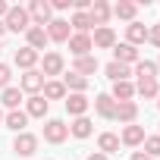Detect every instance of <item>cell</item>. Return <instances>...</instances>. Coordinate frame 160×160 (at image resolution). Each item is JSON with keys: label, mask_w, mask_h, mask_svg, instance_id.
Instances as JSON below:
<instances>
[{"label": "cell", "mask_w": 160, "mask_h": 160, "mask_svg": "<svg viewBox=\"0 0 160 160\" xmlns=\"http://www.w3.org/2000/svg\"><path fill=\"white\" fill-rule=\"evenodd\" d=\"M3 25H7V32H28L32 28L28 10L25 7H10V13L3 16Z\"/></svg>", "instance_id": "obj_1"}, {"label": "cell", "mask_w": 160, "mask_h": 160, "mask_svg": "<svg viewBox=\"0 0 160 160\" xmlns=\"http://www.w3.org/2000/svg\"><path fill=\"white\" fill-rule=\"evenodd\" d=\"M25 10H28V19H32V25H38V28L50 25V19H53V10H50V3H47V0H32V3H28Z\"/></svg>", "instance_id": "obj_2"}, {"label": "cell", "mask_w": 160, "mask_h": 160, "mask_svg": "<svg viewBox=\"0 0 160 160\" xmlns=\"http://www.w3.org/2000/svg\"><path fill=\"white\" fill-rule=\"evenodd\" d=\"M66 138H69V126H66L63 119H47V122H44V141L63 144Z\"/></svg>", "instance_id": "obj_3"}, {"label": "cell", "mask_w": 160, "mask_h": 160, "mask_svg": "<svg viewBox=\"0 0 160 160\" xmlns=\"http://www.w3.org/2000/svg\"><path fill=\"white\" fill-rule=\"evenodd\" d=\"M44 82H47V78H44L38 69H28V72L19 78V91H22V94H38V91L44 88Z\"/></svg>", "instance_id": "obj_4"}, {"label": "cell", "mask_w": 160, "mask_h": 160, "mask_svg": "<svg viewBox=\"0 0 160 160\" xmlns=\"http://www.w3.org/2000/svg\"><path fill=\"white\" fill-rule=\"evenodd\" d=\"M110 16H113V7L107 3V0H94L91 3V10H88V19H91V25H107L110 22Z\"/></svg>", "instance_id": "obj_5"}, {"label": "cell", "mask_w": 160, "mask_h": 160, "mask_svg": "<svg viewBox=\"0 0 160 160\" xmlns=\"http://www.w3.org/2000/svg\"><path fill=\"white\" fill-rule=\"evenodd\" d=\"M13 151H16L19 157H32V154L38 151V135H32V132H19L16 141H13Z\"/></svg>", "instance_id": "obj_6"}, {"label": "cell", "mask_w": 160, "mask_h": 160, "mask_svg": "<svg viewBox=\"0 0 160 160\" xmlns=\"http://www.w3.org/2000/svg\"><path fill=\"white\" fill-rule=\"evenodd\" d=\"M94 50V44H91V35H69V53L78 60V57H88Z\"/></svg>", "instance_id": "obj_7"}, {"label": "cell", "mask_w": 160, "mask_h": 160, "mask_svg": "<svg viewBox=\"0 0 160 160\" xmlns=\"http://www.w3.org/2000/svg\"><path fill=\"white\" fill-rule=\"evenodd\" d=\"M44 32H47V41H57V44L69 41V22L66 19H50V25Z\"/></svg>", "instance_id": "obj_8"}, {"label": "cell", "mask_w": 160, "mask_h": 160, "mask_svg": "<svg viewBox=\"0 0 160 160\" xmlns=\"http://www.w3.org/2000/svg\"><path fill=\"white\" fill-rule=\"evenodd\" d=\"M113 60H116V63H122V66H132V63H138L141 57H138V47H132V44H126V41H122V44H116V47H113Z\"/></svg>", "instance_id": "obj_9"}, {"label": "cell", "mask_w": 160, "mask_h": 160, "mask_svg": "<svg viewBox=\"0 0 160 160\" xmlns=\"http://www.w3.org/2000/svg\"><path fill=\"white\" fill-rule=\"evenodd\" d=\"M44 69H41V75L47 78V75H63V66H66V60L57 53V50H50V53H44V63H41Z\"/></svg>", "instance_id": "obj_10"}, {"label": "cell", "mask_w": 160, "mask_h": 160, "mask_svg": "<svg viewBox=\"0 0 160 160\" xmlns=\"http://www.w3.org/2000/svg\"><path fill=\"white\" fill-rule=\"evenodd\" d=\"M88 107H91V101H88L85 94H69V98H66V113L75 116V119H78V116H85Z\"/></svg>", "instance_id": "obj_11"}, {"label": "cell", "mask_w": 160, "mask_h": 160, "mask_svg": "<svg viewBox=\"0 0 160 160\" xmlns=\"http://www.w3.org/2000/svg\"><path fill=\"white\" fill-rule=\"evenodd\" d=\"M47 107H50V104H47L41 94H32V98L25 101V116H28V119H32V116H35V119H44V116H47Z\"/></svg>", "instance_id": "obj_12"}, {"label": "cell", "mask_w": 160, "mask_h": 160, "mask_svg": "<svg viewBox=\"0 0 160 160\" xmlns=\"http://www.w3.org/2000/svg\"><path fill=\"white\" fill-rule=\"evenodd\" d=\"M113 119H119V122L132 126V122L138 119V104H135V101H122V104H116V113H113Z\"/></svg>", "instance_id": "obj_13"}, {"label": "cell", "mask_w": 160, "mask_h": 160, "mask_svg": "<svg viewBox=\"0 0 160 160\" xmlns=\"http://www.w3.org/2000/svg\"><path fill=\"white\" fill-rule=\"evenodd\" d=\"M144 41H148V25H141V22H129V25H126V44L138 47V44H144Z\"/></svg>", "instance_id": "obj_14"}, {"label": "cell", "mask_w": 160, "mask_h": 160, "mask_svg": "<svg viewBox=\"0 0 160 160\" xmlns=\"http://www.w3.org/2000/svg\"><path fill=\"white\" fill-rule=\"evenodd\" d=\"M91 44H94V47H101V50H107V47H116V32H113L110 25H101V28L94 32Z\"/></svg>", "instance_id": "obj_15"}, {"label": "cell", "mask_w": 160, "mask_h": 160, "mask_svg": "<svg viewBox=\"0 0 160 160\" xmlns=\"http://www.w3.org/2000/svg\"><path fill=\"white\" fill-rule=\"evenodd\" d=\"M63 85H66V91H72V94H85V91H88V78L78 75V72H66V75H63Z\"/></svg>", "instance_id": "obj_16"}, {"label": "cell", "mask_w": 160, "mask_h": 160, "mask_svg": "<svg viewBox=\"0 0 160 160\" xmlns=\"http://www.w3.org/2000/svg\"><path fill=\"white\" fill-rule=\"evenodd\" d=\"M94 113L104 116V119H113V113H116V101H113L110 94H98V98H94Z\"/></svg>", "instance_id": "obj_17"}, {"label": "cell", "mask_w": 160, "mask_h": 160, "mask_svg": "<svg viewBox=\"0 0 160 160\" xmlns=\"http://www.w3.org/2000/svg\"><path fill=\"white\" fill-rule=\"evenodd\" d=\"M3 126H7V129H13L16 135H19V132H25V126H28L25 110H10V113L3 116Z\"/></svg>", "instance_id": "obj_18"}, {"label": "cell", "mask_w": 160, "mask_h": 160, "mask_svg": "<svg viewBox=\"0 0 160 160\" xmlns=\"http://www.w3.org/2000/svg\"><path fill=\"white\" fill-rule=\"evenodd\" d=\"M144 138H148V135H144V129L132 122V126H126V129H122V138H119V141H122V144H129V148H138Z\"/></svg>", "instance_id": "obj_19"}, {"label": "cell", "mask_w": 160, "mask_h": 160, "mask_svg": "<svg viewBox=\"0 0 160 160\" xmlns=\"http://www.w3.org/2000/svg\"><path fill=\"white\" fill-rule=\"evenodd\" d=\"M72 72L85 75V78H88V75H94V72H98V57H94V53H88V57H78V60H75V66H72Z\"/></svg>", "instance_id": "obj_20"}, {"label": "cell", "mask_w": 160, "mask_h": 160, "mask_svg": "<svg viewBox=\"0 0 160 160\" xmlns=\"http://www.w3.org/2000/svg\"><path fill=\"white\" fill-rule=\"evenodd\" d=\"M113 16H116V19H126V22H135L138 3H132V0H119V3L113 7Z\"/></svg>", "instance_id": "obj_21"}, {"label": "cell", "mask_w": 160, "mask_h": 160, "mask_svg": "<svg viewBox=\"0 0 160 160\" xmlns=\"http://www.w3.org/2000/svg\"><path fill=\"white\" fill-rule=\"evenodd\" d=\"M41 91H44L41 98H44L47 104H50V101H63V98H66V85H63V82H57V78H53V82H44V88H41Z\"/></svg>", "instance_id": "obj_22"}, {"label": "cell", "mask_w": 160, "mask_h": 160, "mask_svg": "<svg viewBox=\"0 0 160 160\" xmlns=\"http://www.w3.org/2000/svg\"><path fill=\"white\" fill-rule=\"evenodd\" d=\"M25 47H32V50H44V44H47V32L44 28H38V25H32L28 32H25Z\"/></svg>", "instance_id": "obj_23"}, {"label": "cell", "mask_w": 160, "mask_h": 160, "mask_svg": "<svg viewBox=\"0 0 160 160\" xmlns=\"http://www.w3.org/2000/svg\"><path fill=\"white\" fill-rule=\"evenodd\" d=\"M35 63H38V50H32V47H19L16 50V66L19 69H35Z\"/></svg>", "instance_id": "obj_24"}, {"label": "cell", "mask_w": 160, "mask_h": 160, "mask_svg": "<svg viewBox=\"0 0 160 160\" xmlns=\"http://www.w3.org/2000/svg\"><path fill=\"white\" fill-rule=\"evenodd\" d=\"M104 72H107L110 82H129V75H132V69H129V66H122V63H116V60H113V63H107V69H104Z\"/></svg>", "instance_id": "obj_25"}, {"label": "cell", "mask_w": 160, "mask_h": 160, "mask_svg": "<svg viewBox=\"0 0 160 160\" xmlns=\"http://www.w3.org/2000/svg\"><path fill=\"white\" fill-rule=\"evenodd\" d=\"M116 104H122V101H132L135 98V85L132 82H113V94H110Z\"/></svg>", "instance_id": "obj_26"}, {"label": "cell", "mask_w": 160, "mask_h": 160, "mask_svg": "<svg viewBox=\"0 0 160 160\" xmlns=\"http://www.w3.org/2000/svg\"><path fill=\"white\" fill-rule=\"evenodd\" d=\"M0 104H3L7 110H19V104H22V91L19 88H3V94H0Z\"/></svg>", "instance_id": "obj_27"}, {"label": "cell", "mask_w": 160, "mask_h": 160, "mask_svg": "<svg viewBox=\"0 0 160 160\" xmlns=\"http://www.w3.org/2000/svg\"><path fill=\"white\" fill-rule=\"evenodd\" d=\"M98 148H101V154H116V151H119V135L104 132V135L98 138Z\"/></svg>", "instance_id": "obj_28"}, {"label": "cell", "mask_w": 160, "mask_h": 160, "mask_svg": "<svg viewBox=\"0 0 160 160\" xmlns=\"http://www.w3.org/2000/svg\"><path fill=\"white\" fill-rule=\"evenodd\" d=\"M69 135H75V138H88V135H91V119H88V116H78V119H72V126H69Z\"/></svg>", "instance_id": "obj_29"}, {"label": "cell", "mask_w": 160, "mask_h": 160, "mask_svg": "<svg viewBox=\"0 0 160 160\" xmlns=\"http://www.w3.org/2000/svg\"><path fill=\"white\" fill-rule=\"evenodd\" d=\"M135 94H141V98H157L160 94V88H157V78H141V82L135 85Z\"/></svg>", "instance_id": "obj_30"}, {"label": "cell", "mask_w": 160, "mask_h": 160, "mask_svg": "<svg viewBox=\"0 0 160 160\" xmlns=\"http://www.w3.org/2000/svg\"><path fill=\"white\" fill-rule=\"evenodd\" d=\"M132 75H138V82H141V78H157V63H151V60H138Z\"/></svg>", "instance_id": "obj_31"}, {"label": "cell", "mask_w": 160, "mask_h": 160, "mask_svg": "<svg viewBox=\"0 0 160 160\" xmlns=\"http://www.w3.org/2000/svg\"><path fill=\"white\" fill-rule=\"evenodd\" d=\"M69 25L75 28V35H88V28H91V19H88V13H75Z\"/></svg>", "instance_id": "obj_32"}, {"label": "cell", "mask_w": 160, "mask_h": 160, "mask_svg": "<svg viewBox=\"0 0 160 160\" xmlns=\"http://www.w3.org/2000/svg\"><path fill=\"white\" fill-rule=\"evenodd\" d=\"M141 144H144V154H148V157H160V135H151V138H144Z\"/></svg>", "instance_id": "obj_33"}, {"label": "cell", "mask_w": 160, "mask_h": 160, "mask_svg": "<svg viewBox=\"0 0 160 160\" xmlns=\"http://www.w3.org/2000/svg\"><path fill=\"white\" fill-rule=\"evenodd\" d=\"M10 78H13V69L7 63H0V88H10Z\"/></svg>", "instance_id": "obj_34"}, {"label": "cell", "mask_w": 160, "mask_h": 160, "mask_svg": "<svg viewBox=\"0 0 160 160\" xmlns=\"http://www.w3.org/2000/svg\"><path fill=\"white\" fill-rule=\"evenodd\" d=\"M148 41H151L154 47H160V25H154V28H148Z\"/></svg>", "instance_id": "obj_35"}, {"label": "cell", "mask_w": 160, "mask_h": 160, "mask_svg": "<svg viewBox=\"0 0 160 160\" xmlns=\"http://www.w3.org/2000/svg\"><path fill=\"white\" fill-rule=\"evenodd\" d=\"M69 7H72V0H53V3H50V10H57V13H63Z\"/></svg>", "instance_id": "obj_36"}, {"label": "cell", "mask_w": 160, "mask_h": 160, "mask_svg": "<svg viewBox=\"0 0 160 160\" xmlns=\"http://www.w3.org/2000/svg\"><path fill=\"white\" fill-rule=\"evenodd\" d=\"M132 160H154V157H148L144 151H135V154H132Z\"/></svg>", "instance_id": "obj_37"}, {"label": "cell", "mask_w": 160, "mask_h": 160, "mask_svg": "<svg viewBox=\"0 0 160 160\" xmlns=\"http://www.w3.org/2000/svg\"><path fill=\"white\" fill-rule=\"evenodd\" d=\"M10 13V3H3V0H0V22H3V16Z\"/></svg>", "instance_id": "obj_38"}, {"label": "cell", "mask_w": 160, "mask_h": 160, "mask_svg": "<svg viewBox=\"0 0 160 160\" xmlns=\"http://www.w3.org/2000/svg\"><path fill=\"white\" fill-rule=\"evenodd\" d=\"M88 160H107V154H101V151H94V154H91Z\"/></svg>", "instance_id": "obj_39"}, {"label": "cell", "mask_w": 160, "mask_h": 160, "mask_svg": "<svg viewBox=\"0 0 160 160\" xmlns=\"http://www.w3.org/2000/svg\"><path fill=\"white\" fill-rule=\"evenodd\" d=\"M3 35H7V25H3V22H0V38H3Z\"/></svg>", "instance_id": "obj_40"}, {"label": "cell", "mask_w": 160, "mask_h": 160, "mask_svg": "<svg viewBox=\"0 0 160 160\" xmlns=\"http://www.w3.org/2000/svg\"><path fill=\"white\" fill-rule=\"evenodd\" d=\"M0 122H3V110H0Z\"/></svg>", "instance_id": "obj_41"}, {"label": "cell", "mask_w": 160, "mask_h": 160, "mask_svg": "<svg viewBox=\"0 0 160 160\" xmlns=\"http://www.w3.org/2000/svg\"><path fill=\"white\" fill-rule=\"evenodd\" d=\"M157 98H160V94H157ZM157 107H160V101H157Z\"/></svg>", "instance_id": "obj_42"}, {"label": "cell", "mask_w": 160, "mask_h": 160, "mask_svg": "<svg viewBox=\"0 0 160 160\" xmlns=\"http://www.w3.org/2000/svg\"><path fill=\"white\" fill-rule=\"evenodd\" d=\"M157 69H160V60H157Z\"/></svg>", "instance_id": "obj_43"}]
</instances>
